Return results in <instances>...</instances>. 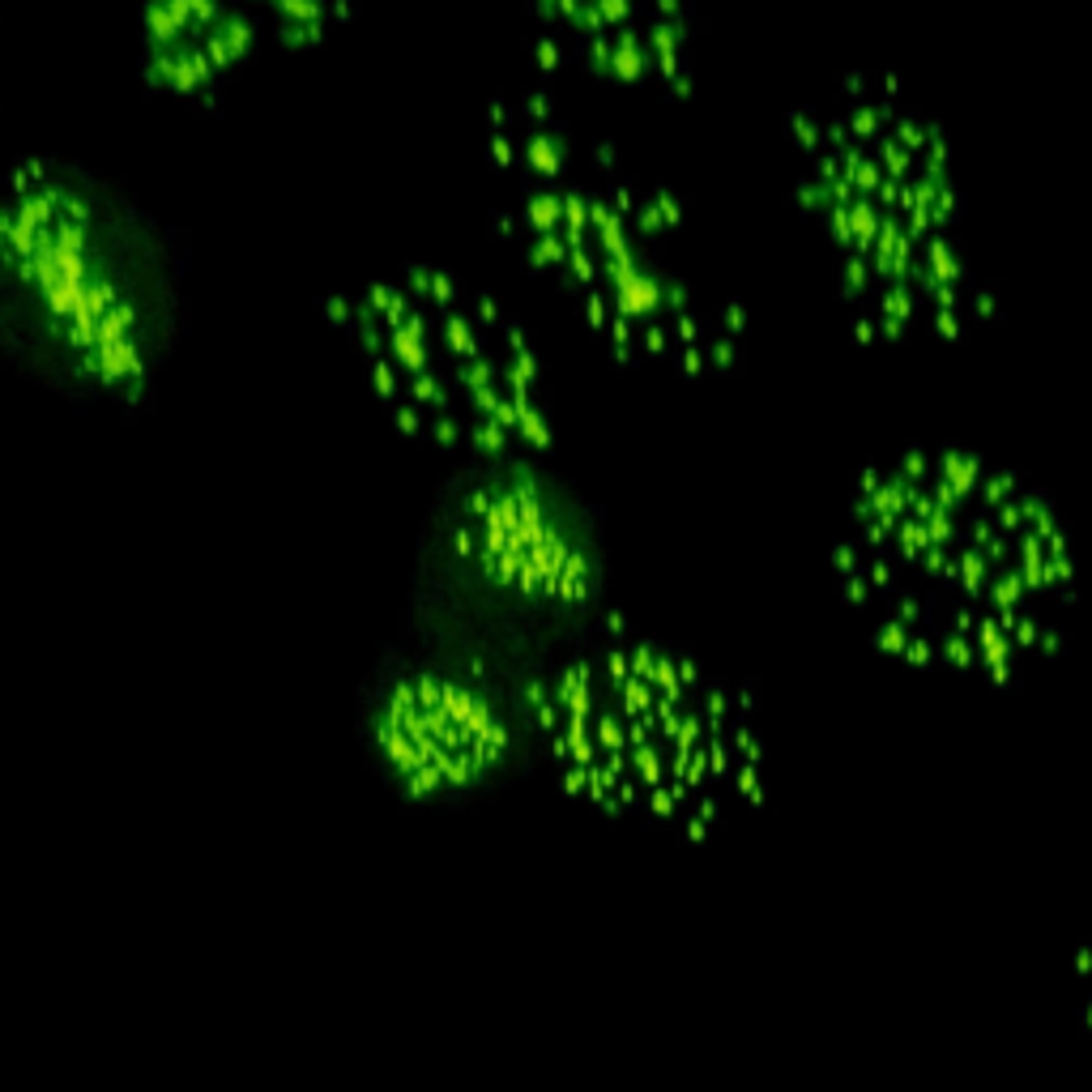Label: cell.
<instances>
[{
    "mask_svg": "<svg viewBox=\"0 0 1092 1092\" xmlns=\"http://www.w3.org/2000/svg\"><path fill=\"white\" fill-rule=\"evenodd\" d=\"M193 248L81 154L0 172V363L90 415L154 406L188 337Z\"/></svg>",
    "mask_w": 1092,
    "mask_h": 1092,
    "instance_id": "6da1fadb",
    "label": "cell"
},
{
    "mask_svg": "<svg viewBox=\"0 0 1092 1092\" xmlns=\"http://www.w3.org/2000/svg\"><path fill=\"white\" fill-rule=\"evenodd\" d=\"M521 708L559 786L607 815L704 841L768 798L756 700L640 636L534 674Z\"/></svg>",
    "mask_w": 1092,
    "mask_h": 1092,
    "instance_id": "7a4b0ae2",
    "label": "cell"
},
{
    "mask_svg": "<svg viewBox=\"0 0 1092 1092\" xmlns=\"http://www.w3.org/2000/svg\"><path fill=\"white\" fill-rule=\"evenodd\" d=\"M367 389L406 440L461 461L550 449L543 363L486 291L427 261L372 273L328 299Z\"/></svg>",
    "mask_w": 1092,
    "mask_h": 1092,
    "instance_id": "3957f363",
    "label": "cell"
},
{
    "mask_svg": "<svg viewBox=\"0 0 1092 1092\" xmlns=\"http://www.w3.org/2000/svg\"><path fill=\"white\" fill-rule=\"evenodd\" d=\"M598 593V529L538 452L461 461L415 538L410 640L474 662L483 636L564 628Z\"/></svg>",
    "mask_w": 1092,
    "mask_h": 1092,
    "instance_id": "277c9868",
    "label": "cell"
},
{
    "mask_svg": "<svg viewBox=\"0 0 1092 1092\" xmlns=\"http://www.w3.org/2000/svg\"><path fill=\"white\" fill-rule=\"evenodd\" d=\"M359 738L401 798L440 802L474 794L513 760L516 717L483 666L410 640L367 674Z\"/></svg>",
    "mask_w": 1092,
    "mask_h": 1092,
    "instance_id": "5b68a950",
    "label": "cell"
},
{
    "mask_svg": "<svg viewBox=\"0 0 1092 1092\" xmlns=\"http://www.w3.org/2000/svg\"><path fill=\"white\" fill-rule=\"evenodd\" d=\"M278 44L273 17L252 0H141L137 47L141 81L188 103H214L265 44Z\"/></svg>",
    "mask_w": 1092,
    "mask_h": 1092,
    "instance_id": "8992f818",
    "label": "cell"
},
{
    "mask_svg": "<svg viewBox=\"0 0 1092 1092\" xmlns=\"http://www.w3.org/2000/svg\"><path fill=\"white\" fill-rule=\"evenodd\" d=\"M1071 1003H1076V1020L1092 1037V896L1084 905V921L1071 943Z\"/></svg>",
    "mask_w": 1092,
    "mask_h": 1092,
    "instance_id": "52a82bcc",
    "label": "cell"
},
{
    "mask_svg": "<svg viewBox=\"0 0 1092 1092\" xmlns=\"http://www.w3.org/2000/svg\"><path fill=\"white\" fill-rule=\"evenodd\" d=\"M935 474L948 486H956L960 495H978V486L985 479V465L978 457H969V452H943V457L935 461Z\"/></svg>",
    "mask_w": 1092,
    "mask_h": 1092,
    "instance_id": "ba28073f",
    "label": "cell"
},
{
    "mask_svg": "<svg viewBox=\"0 0 1092 1092\" xmlns=\"http://www.w3.org/2000/svg\"><path fill=\"white\" fill-rule=\"evenodd\" d=\"M871 265H866L862 257H845V291H866V286H871Z\"/></svg>",
    "mask_w": 1092,
    "mask_h": 1092,
    "instance_id": "9c48e42d",
    "label": "cell"
},
{
    "mask_svg": "<svg viewBox=\"0 0 1092 1092\" xmlns=\"http://www.w3.org/2000/svg\"><path fill=\"white\" fill-rule=\"evenodd\" d=\"M790 133L802 141V150H815V145H820V124H811L802 111H794V115H790Z\"/></svg>",
    "mask_w": 1092,
    "mask_h": 1092,
    "instance_id": "30bf717a",
    "label": "cell"
},
{
    "mask_svg": "<svg viewBox=\"0 0 1092 1092\" xmlns=\"http://www.w3.org/2000/svg\"><path fill=\"white\" fill-rule=\"evenodd\" d=\"M653 201H657V209H662L666 227H678V222H683V209H678V201H674L671 193H666V188H662V193H657Z\"/></svg>",
    "mask_w": 1092,
    "mask_h": 1092,
    "instance_id": "8fae6325",
    "label": "cell"
},
{
    "mask_svg": "<svg viewBox=\"0 0 1092 1092\" xmlns=\"http://www.w3.org/2000/svg\"><path fill=\"white\" fill-rule=\"evenodd\" d=\"M935 328L943 337H960V316L948 312V307H935Z\"/></svg>",
    "mask_w": 1092,
    "mask_h": 1092,
    "instance_id": "7c38bea8",
    "label": "cell"
},
{
    "mask_svg": "<svg viewBox=\"0 0 1092 1092\" xmlns=\"http://www.w3.org/2000/svg\"><path fill=\"white\" fill-rule=\"evenodd\" d=\"M721 316H726V328H730V333H743V328H747V312H743L738 303H730Z\"/></svg>",
    "mask_w": 1092,
    "mask_h": 1092,
    "instance_id": "4fadbf2b",
    "label": "cell"
},
{
    "mask_svg": "<svg viewBox=\"0 0 1092 1092\" xmlns=\"http://www.w3.org/2000/svg\"><path fill=\"white\" fill-rule=\"evenodd\" d=\"M708 359H713L717 367H734V346H730V342H713V350H708Z\"/></svg>",
    "mask_w": 1092,
    "mask_h": 1092,
    "instance_id": "5bb4252c",
    "label": "cell"
},
{
    "mask_svg": "<svg viewBox=\"0 0 1092 1092\" xmlns=\"http://www.w3.org/2000/svg\"><path fill=\"white\" fill-rule=\"evenodd\" d=\"M678 363H683V372H700V367H704V355H700V346H683V359H678Z\"/></svg>",
    "mask_w": 1092,
    "mask_h": 1092,
    "instance_id": "9a60e30c",
    "label": "cell"
},
{
    "mask_svg": "<svg viewBox=\"0 0 1092 1092\" xmlns=\"http://www.w3.org/2000/svg\"><path fill=\"white\" fill-rule=\"evenodd\" d=\"M978 312H982V316H990V312H994V299H985V295H982V299H978Z\"/></svg>",
    "mask_w": 1092,
    "mask_h": 1092,
    "instance_id": "2e32d148",
    "label": "cell"
}]
</instances>
